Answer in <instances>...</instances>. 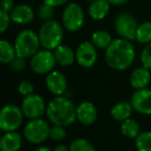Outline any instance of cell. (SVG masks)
<instances>
[{"label": "cell", "instance_id": "1", "mask_svg": "<svg viewBox=\"0 0 151 151\" xmlns=\"http://www.w3.org/2000/svg\"><path fill=\"white\" fill-rule=\"evenodd\" d=\"M136 59V49L130 40L118 37L106 49L105 61L110 68L122 71L129 68Z\"/></svg>", "mask_w": 151, "mask_h": 151}, {"label": "cell", "instance_id": "2", "mask_svg": "<svg viewBox=\"0 0 151 151\" xmlns=\"http://www.w3.org/2000/svg\"><path fill=\"white\" fill-rule=\"evenodd\" d=\"M46 114L52 124L67 127L77 120V107L66 95L55 96L47 105Z\"/></svg>", "mask_w": 151, "mask_h": 151}, {"label": "cell", "instance_id": "3", "mask_svg": "<svg viewBox=\"0 0 151 151\" xmlns=\"http://www.w3.org/2000/svg\"><path fill=\"white\" fill-rule=\"evenodd\" d=\"M63 28H64L63 25H61L56 20L52 19L42 22L37 32L42 49L54 51L60 45H62L63 36H64Z\"/></svg>", "mask_w": 151, "mask_h": 151}, {"label": "cell", "instance_id": "4", "mask_svg": "<svg viewBox=\"0 0 151 151\" xmlns=\"http://www.w3.org/2000/svg\"><path fill=\"white\" fill-rule=\"evenodd\" d=\"M15 45L17 55L22 58H31L37 51H40V40L38 33L31 29L21 30L15 38Z\"/></svg>", "mask_w": 151, "mask_h": 151}, {"label": "cell", "instance_id": "5", "mask_svg": "<svg viewBox=\"0 0 151 151\" xmlns=\"http://www.w3.org/2000/svg\"><path fill=\"white\" fill-rule=\"evenodd\" d=\"M50 128L48 121L42 118L29 119L24 126V138L30 144L40 145L50 138Z\"/></svg>", "mask_w": 151, "mask_h": 151}, {"label": "cell", "instance_id": "6", "mask_svg": "<svg viewBox=\"0 0 151 151\" xmlns=\"http://www.w3.org/2000/svg\"><path fill=\"white\" fill-rule=\"evenodd\" d=\"M24 114L18 106L9 104L0 111V129L3 132H17L23 124Z\"/></svg>", "mask_w": 151, "mask_h": 151}, {"label": "cell", "instance_id": "7", "mask_svg": "<svg viewBox=\"0 0 151 151\" xmlns=\"http://www.w3.org/2000/svg\"><path fill=\"white\" fill-rule=\"evenodd\" d=\"M85 14L83 7L77 2H70L64 7L62 13V25L69 32H77L83 27Z\"/></svg>", "mask_w": 151, "mask_h": 151}, {"label": "cell", "instance_id": "8", "mask_svg": "<svg viewBox=\"0 0 151 151\" xmlns=\"http://www.w3.org/2000/svg\"><path fill=\"white\" fill-rule=\"evenodd\" d=\"M57 61L54 52L47 49L37 51L29 61L31 70L37 75H48L49 73L54 70Z\"/></svg>", "mask_w": 151, "mask_h": 151}, {"label": "cell", "instance_id": "9", "mask_svg": "<svg viewBox=\"0 0 151 151\" xmlns=\"http://www.w3.org/2000/svg\"><path fill=\"white\" fill-rule=\"evenodd\" d=\"M138 22L136 18L128 13H120L114 21V28L119 37L127 40H136V33L138 29Z\"/></svg>", "mask_w": 151, "mask_h": 151}, {"label": "cell", "instance_id": "10", "mask_svg": "<svg viewBox=\"0 0 151 151\" xmlns=\"http://www.w3.org/2000/svg\"><path fill=\"white\" fill-rule=\"evenodd\" d=\"M21 109L26 118L36 119V118H42V116L46 113L47 105L45 103V99L40 95L32 93L23 99Z\"/></svg>", "mask_w": 151, "mask_h": 151}, {"label": "cell", "instance_id": "11", "mask_svg": "<svg viewBox=\"0 0 151 151\" xmlns=\"http://www.w3.org/2000/svg\"><path fill=\"white\" fill-rule=\"evenodd\" d=\"M76 61L84 68H90L97 61V48L91 42H83L76 50Z\"/></svg>", "mask_w": 151, "mask_h": 151}, {"label": "cell", "instance_id": "12", "mask_svg": "<svg viewBox=\"0 0 151 151\" xmlns=\"http://www.w3.org/2000/svg\"><path fill=\"white\" fill-rule=\"evenodd\" d=\"M134 111L141 115H151V89L143 88L136 90L130 99Z\"/></svg>", "mask_w": 151, "mask_h": 151}, {"label": "cell", "instance_id": "13", "mask_svg": "<svg viewBox=\"0 0 151 151\" xmlns=\"http://www.w3.org/2000/svg\"><path fill=\"white\" fill-rule=\"evenodd\" d=\"M45 84L47 89L55 96L64 95L67 91L66 77L59 70H52L49 73L45 79Z\"/></svg>", "mask_w": 151, "mask_h": 151}, {"label": "cell", "instance_id": "14", "mask_svg": "<svg viewBox=\"0 0 151 151\" xmlns=\"http://www.w3.org/2000/svg\"><path fill=\"white\" fill-rule=\"evenodd\" d=\"M97 109L91 101H85L77 106V120L83 125L89 126L97 119Z\"/></svg>", "mask_w": 151, "mask_h": 151}, {"label": "cell", "instance_id": "15", "mask_svg": "<svg viewBox=\"0 0 151 151\" xmlns=\"http://www.w3.org/2000/svg\"><path fill=\"white\" fill-rule=\"evenodd\" d=\"M12 22L18 25H28L34 19V11L28 4H18L9 13Z\"/></svg>", "mask_w": 151, "mask_h": 151}, {"label": "cell", "instance_id": "16", "mask_svg": "<svg viewBox=\"0 0 151 151\" xmlns=\"http://www.w3.org/2000/svg\"><path fill=\"white\" fill-rule=\"evenodd\" d=\"M151 70L144 66L134 68L129 76V84L136 90L147 88L151 81Z\"/></svg>", "mask_w": 151, "mask_h": 151}, {"label": "cell", "instance_id": "17", "mask_svg": "<svg viewBox=\"0 0 151 151\" xmlns=\"http://www.w3.org/2000/svg\"><path fill=\"white\" fill-rule=\"evenodd\" d=\"M23 139L17 132H4L0 139V151H19L22 147Z\"/></svg>", "mask_w": 151, "mask_h": 151}, {"label": "cell", "instance_id": "18", "mask_svg": "<svg viewBox=\"0 0 151 151\" xmlns=\"http://www.w3.org/2000/svg\"><path fill=\"white\" fill-rule=\"evenodd\" d=\"M111 4L107 0H93L88 6V16L94 21L105 19L110 12Z\"/></svg>", "mask_w": 151, "mask_h": 151}, {"label": "cell", "instance_id": "19", "mask_svg": "<svg viewBox=\"0 0 151 151\" xmlns=\"http://www.w3.org/2000/svg\"><path fill=\"white\" fill-rule=\"evenodd\" d=\"M53 52L57 63L61 66H69L76 61V52H73V49L66 45H60Z\"/></svg>", "mask_w": 151, "mask_h": 151}, {"label": "cell", "instance_id": "20", "mask_svg": "<svg viewBox=\"0 0 151 151\" xmlns=\"http://www.w3.org/2000/svg\"><path fill=\"white\" fill-rule=\"evenodd\" d=\"M134 111V108H132L130 101H120V103L116 104L112 107L111 109V116L114 120L119 122H123L124 120L130 118Z\"/></svg>", "mask_w": 151, "mask_h": 151}, {"label": "cell", "instance_id": "21", "mask_svg": "<svg viewBox=\"0 0 151 151\" xmlns=\"http://www.w3.org/2000/svg\"><path fill=\"white\" fill-rule=\"evenodd\" d=\"M17 56L15 45L11 44L9 40H0V62L3 64H11Z\"/></svg>", "mask_w": 151, "mask_h": 151}, {"label": "cell", "instance_id": "22", "mask_svg": "<svg viewBox=\"0 0 151 151\" xmlns=\"http://www.w3.org/2000/svg\"><path fill=\"white\" fill-rule=\"evenodd\" d=\"M112 42L111 34L106 30H96L91 35V42L99 50H106Z\"/></svg>", "mask_w": 151, "mask_h": 151}, {"label": "cell", "instance_id": "23", "mask_svg": "<svg viewBox=\"0 0 151 151\" xmlns=\"http://www.w3.org/2000/svg\"><path fill=\"white\" fill-rule=\"evenodd\" d=\"M120 129H121V134L124 137L129 139H136L141 132L140 124L137 120L132 119V118H128L123 122H121Z\"/></svg>", "mask_w": 151, "mask_h": 151}, {"label": "cell", "instance_id": "24", "mask_svg": "<svg viewBox=\"0 0 151 151\" xmlns=\"http://www.w3.org/2000/svg\"><path fill=\"white\" fill-rule=\"evenodd\" d=\"M136 40L139 44L147 45L151 42V21L139 24L136 33Z\"/></svg>", "mask_w": 151, "mask_h": 151}, {"label": "cell", "instance_id": "25", "mask_svg": "<svg viewBox=\"0 0 151 151\" xmlns=\"http://www.w3.org/2000/svg\"><path fill=\"white\" fill-rule=\"evenodd\" d=\"M134 145L138 151H151V132L145 130L134 139Z\"/></svg>", "mask_w": 151, "mask_h": 151}, {"label": "cell", "instance_id": "26", "mask_svg": "<svg viewBox=\"0 0 151 151\" xmlns=\"http://www.w3.org/2000/svg\"><path fill=\"white\" fill-rule=\"evenodd\" d=\"M69 151H96L92 144L88 140L83 138L75 139L69 144Z\"/></svg>", "mask_w": 151, "mask_h": 151}, {"label": "cell", "instance_id": "27", "mask_svg": "<svg viewBox=\"0 0 151 151\" xmlns=\"http://www.w3.org/2000/svg\"><path fill=\"white\" fill-rule=\"evenodd\" d=\"M37 17L42 22L52 20L53 17H54V7L46 4V3H42V4H40L38 6Z\"/></svg>", "mask_w": 151, "mask_h": 151}, {"label": "cell", "instance_id": "28", "mask_svg": "<svg viewBox=\"0 0 151 151\" xmlns=\"http://www.w3.org/2000/svg\"><path fill=\"white\" fill-rule=\"evenodd\" d=\"M140 59L142 66L146 67L149 70H151V42L145 45L142 52H141Z\"/></svg>", "mask_w": 151, "mask_h": 151}, {"label": "cell", "instance_id": "29", "mask_svg": "<svg viewBox=\"0 0 151 151\" xmlns=\"http://www.w3.org/2000/svg\"><path fill=\"white\" fill-rule=\"evenodd\" d=\"M66 137V129L64 126L54 125L53 124L50 128V139L53 141H61Z\"/></svg>", "mask_w": 151, "mask_h": 151}, {"label": "cell", "instance_id": "30", "mask_svg": "<svg viewBox=\"0 0 151 151\" xmlns=\"http://www.w3.org/2000/svg\"><path fill=\"white\" fill-rule=\"evenodd\" d=\"M18 91L22 96H28V95L34 93V85L31 81L29 80H23L20 82Z\"/></svg>", "mask_w": 151, "mask_h": 151}, {"label": "cell", "instance_id": "31", "mask_svg": "<svg viewBox=\"0 0 151 151\" xmlns=\"http://www.w3.org/2000/svg\"><path fill=\"white\" fill-rule=\"evenodd\" d=\"M11 16L9 13L3 11H0V32L4 33L7 29H9V25H11Z\"/></svg>", "mask_w": 151, "mask_h": 151}, {"label": "cell", "instance_id": "32", "mask_svg": "<svg viewBox=\"0 0 151 151\" xmlns=\"http://www.w3.org/2000/svg\"><path fill=\"white\" fill-rule=\"evenodd\" d=\"M11 69L15 73H20L26 67V61L25 58H22V57L17 56V58L11 63Z\"/></svg>", "mask_w": 151, "mask_h": 151}, {"label": "cell", "instance_id": "33", "mask_svg": "<svg viewBox=\"0 0 151 151\" xmlns=\"http://www.w3.org/2000/svg\"><path fill=\"white\" fill-rule=\"evenodd\" d=\"M15 2L14 0H1L0 2V11L6 12V13H11L15 7Z\"/></svg>", "mask_w": 151, "mask_h": 151}, {"label": "cell", "instance_id": "34", "mask_svg": "<svg viewBox=\"0 0 151 151\" xmlns=\"http://www.w3.org/2000/svg\"><path fill=\"white\" fill-rule=\"evenodd\" d=\"M68 0H44V3L48 5H51L53 7H58L61 6V5L65 4Z\"/></svg>", "mask_w": 151, "mask_h": 151}, {"label": "cell", "instance_id": "35", "mask_svg": "<svg viewBox=\"0 0 151 151\" xmlns=\"http://www.w3.org/2000/svg\"><path fill=\"white\" fill-rule=\"evenodd\" d=\"M108 2L111 5H116V6H121V5H124L129 1V0H107Z\"/></svg>", "mask_w": 151, "mask_h": 151}, {"label": "cell", "instance_id": "36", "mask_svg": "<svg viewBox=\"0 0 151 151\" xmlns=\"http://www.w3.org/2000/svg\"><path fill=\"white\" fill-rule=\"evenodd\" d=\"M53 151H69V148L65 146V145L61 144V145H58V146L55 147Z\"/></svg>", "mask_w": 151, "mask_h": 151}, {"label": "cell", "instance_id": "37", "mask_svg": "<svg viewBox=\"0 0 151 151\" xmlns=\"http://www.w3.org/2000/svg\"><path fill=\"white\" fill-rule=\"evenodd\" d=\"M34 151H52V150L47 146H40V147H37Z\"/></svg>", "mask_w": 151, "mask_h": 151}, {"label": "cell", "instance_id": "38", "mask_svg": "<svg viewBox=\"0 0 151 151\" xmlns=\"http://www.w3.org/2000/svg\"><path fill=\"white\" fill-rule=\"evenodd\" d=\"M85 1H90L91 2V1H93V0H85Z\"/></svg>", "mask_w": 151, "mask_h": 151}, {"label": "cell", "instance_id": "39", "mask_svg": "<svg viewBox=\"0 0 151 151\" xmlns=\"http://www.w3.org/2000/svg\"><path fill=\"white\" fill-rule=\"evenodd\" d=\"M25 1H33V0H25Z\"/></svg>", "mask_w": 151, "mask_h": 151}]
</instances>
